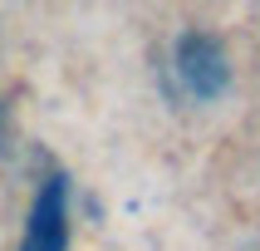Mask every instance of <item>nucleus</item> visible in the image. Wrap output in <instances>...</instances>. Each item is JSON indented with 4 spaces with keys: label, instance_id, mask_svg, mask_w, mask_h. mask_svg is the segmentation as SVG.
<instances>
[{
    "label": "nucleus",
    "instance_id": "1",
    "mask_svg": "<svg viewBox=\"0 0 260 251\" xmlns=\"http://www.w3.org/2000/svg\"><path fill=\"white\" fill-rule=\"evenodd\" d=\"M20 251H69V182H64V173L44 177V187L35 192Z\"/></svg>",
    "mask_w": 260,
    "mask_h": 251
},
{
    "label": "nucleus",
    "instance_id": "2",
    "mask_svg": "<svg viewBox=\"0 0 260 251\" xmlns=\"http://www.w3.org/2000/svg\"><path fill=\"white\" fill-rule=\"evenodd\" d=\"M177 74L187 79V89L197 99H211L221 84H226V64H221V49L206 35H187L182 49H177Z\"/></svg>",
    "mask_w": 260,
    "mask_h": 251
},
{
    "label": "nucleus",
    "instance_id": "3",
    "mask_svg": "<svg viewBox=\"0 0 260 251\" xmlns=\"http://www.w3.org/2000/svg\"><path fill=\"white\" fill-rule=\"evenodd\" d=\"M0 138H5V108H0Z\"/></svg>",
    "mask_w": 260,
    "mask_h": 251
}]
</instances>
